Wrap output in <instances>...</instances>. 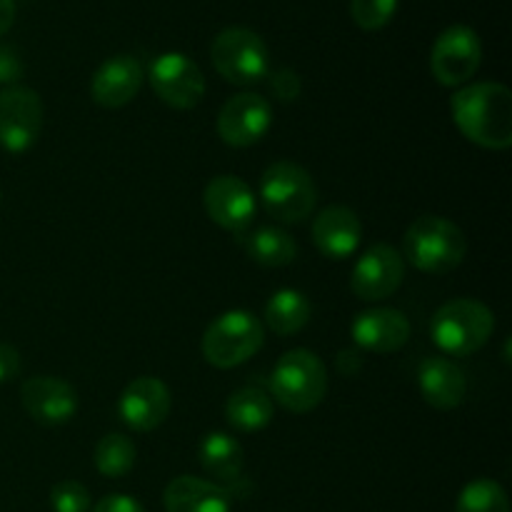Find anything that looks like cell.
Segmentation results:
<instances>
[{"mask_svg": "<svg viewBox=\"0 0 512 512\" xmlns=\"http://www.w3.org/2000/svg\"><path fill=\"white\" fill-rule=\"evenodd\" d=\"M493 330V310L480 300L470 298H458L440 305L433 315V323H430L433 343L453 358L478 353L493 338Z\"/></svg>", "mask_w": 512, "mask_h": 512, "instance_id": "cell-2", "label": "cell"}, {"mask_svg": "<svg viewBox=\"0 0 512 512\" xmlns=\"http://www.w3.org/2000/svg\"><path fill=\"white\" fill-rule=\"evenodd\" d=\"M148 80L155 95L175 110H190L205 98V75L185 53H163L150 63Z\"/></svg>", "mask_w": 512, "mask_h": 512, "instance_id": "cell-10", "label": "cell"}, {"mask_svg": "<svg viewBox=\"0 0 512 512\" xmlns=\"http://www.w3.org/2000/svg\"><path fill=\"white\" fill-rule=\"evenodd\" d=\"M270 393L290 413H310L323 403L328 393V368L310 350H288L275 363L273 375H270Z\"/></svg>", "mask_w": 512, "mask_h": 512, "instance_id": "cell-4", "label": "cell"}, {"mask_svg": "<svg viewBox=\"0 0 512 512\" xmlns=\"http://www.w3.org/2000/svg\"><path fill=\"white\" fill-rule=\"evenodd\" d=\"M398 13V0H350V18L363 30H383Z\"/></svg>", "mask_w": 512, "mask_h": 512, "instance_id": "cell-27", "label": "cell"}, {"mask_svg": "<svg viewBox=\"0 0 512 512\" xmlns=\"http://www.w3.org/2000/svg\"><path fill=\"white\" fill-rule=\"evenodd\" d=\"M143 65L135 55H113L95 70L90 95L103 108H123L143 88Z\"/></svg>", "mask_w": 512, "mask_h": 512, "instance_id": "cell-16", "label": "cell"}, {"mask_svg": "<svg viewBox=\"0 0 512 512\" xmlns=\"http://www.w3.org/2000/svg\"><path fill=\"white\" fill-rule=\"evenodd\" d=\"M20 373V353L8 343H0V385L10 383Z\"/></svg>", "mask_w": 512, "mask_h": 512, "instance_id": "cell-32", "label": "cell"}, {"mask_svg": "<svg viewBox=\"0 0 512 512\" xmlns=\"http://www.w3.org/2000/svg\"><path fill=\"white\" fill-rule=\"evenodd\" d=\"M170 405H173V398H170L168 385L163 380L143 375L123 390L118 400V415L135 433H150L165 423Z\"/></svg>", "mask_w": 512, "mask_h": 512, "instance_id": "cell-13", "label": "cell"}, {"mask_svg": "<svg viewBox=\"0 0 512 512\" xmlns=\"http://www.w3.org/2000/svg\"><path fill=\"white\" fill-rule=\"evenodd\" d=\"M360 238H363V225L355 210L345 205H330L313 220V243L330 260L350 258L358 250Z\"/></svg>", "mask_w": 512, "mask_h": 512, "instance_id": "cell-18", "label": "cell"}, {"mask_svg": "<svg viewBox=\"0 0 512 512\" xmlns=\"http://www.w3.org/2000/svg\"><path fill=\"white\" fill-rule=\"evenodd\" d=\"M25 73V65L20 60L18 50L10 45H0V85H15Z\"/></svg>", "mask_w": 512, "mask_h": 512, "instance_id": "cell-30", "label": "cell"}, {"mask_svg": "<svg viewBox=\"0 0 512 512\" xmlns=\"http://www.w3.org/2000/svg\"><path fill=\"white\" fill-rule=\"evenodd\" d=\"M310 315H313V305H310L308 295L293 288L278 290L265 303V325L283 338L300 333L310 323Z\"/></svg>", "mask_w": 512, "mask_h": 512, "instance_id": "cell-23", "label": "cell"}, {"mask_svg": "<svg viewBox=\"0 0 512 512\" xmlns=\"http://www.w3.org/2000/svg\"><path fill=\"white\" fill-rule=\"evenodd\" d=\"M273 125V108L258 93H238L218 115V135L230 148H250Z\"/></svg>", "mask_w": 512, "mask_h": 512, "instance_id": "cell-12", "label": "cell"}, {"mask_svg": "<svg viewBox=\"0 0 512 512\" xmlns=\"http://www.w3.org/2000/svg\"><path fill=\"white\" fill-rule=\"evenodd\" d=\"M135 455H138V450H135V443L128 435L108 433L105 438L98 440V445H95L93 460L95 468H98V473L103 475V478L118 480L133 470Z\"/></svg>", "mask_w": 512, "mask_h": 512, "instance_id": "cell-25", "label": "cell"}, {"mask_svg": "<svg viewBox=\"0 0 512 512\" xmlns=\"http://www.w3.org/2000/svg\"><path fill=\"white\" fill-rule=\"evenodd\" d=\"M455 512H510L508 493L495 480H473L458 495Z\"/></svg>", "mask_w": 512, "mask_h": 512, "instance_id": "cell-26", "label": "cell"}, {"mask_svg": "<svg viewBox=\"0 0 512 512\" xmlns=\"http://www.w3.org/2000/svg\"><path fill=\"white\" fill-rule=\"evenodd\" d=\"M360 368H363V358H360L358 350H340V355H338L340 373L348 375V378H353V375L360 373Z\"/></svg>", "mask_w": 512, "mask_h": 512, "instance_id": "cell-33", "label": "cell"}, {"mask_svg": "<svg viewBox=\"0 0 512 512\" xmlns=\"http://www.w3.org/2000/svg\"><path fill=\"white\" fill-rule=\"evenodd\" d=\"M215 70L233 85H253L270 70V53L265 40L255 30L233 25L215 35L210 45Z\"/></svg>", "mask_w": 512, "mask_h": 512, "instance_id": "cell-7", "label": "cell"}, {"mask_svg": "<svg viewBox=\"0 0 512 512\" xmlns=\"http://www.w3.org/2000/svg\"><path fill=\"white\" fill-rule=\"evenodd\" d=\"M453 120L470 143L488 150L512 145V93L503 83H473L450 100Z\"/></svg>", "mask_w": 512, "mask_h": 512, "instance_id": "cell-1", "label": "cell"}, {"mask_svg": "<svg viewBox=\"0 0 512 512\" xmlns=\"http://www.w3.org/2000/svg\"><path fill=\"white\" fill-rule=\"evenodd\" d=\"M233 495L218 483L180 475L165 488V512H230Z\"/></svg>", "mask_w": 512, "mask_h": 512, "instance_id": "cell-20", "label": "cell"}, {"mask_svg": "<svg viewBox=\"0 0 512 512\" xmlns=\"http://www.w3.org/2000/svg\"><path fill=\"white\" fill-rule=\"evenodd\" d=\"M405 258L428 275H445L458 268L468 253L463 230L440 215H423L405 230Z\"/></svg>", "mask_w": 512, "mask_h": 512, "instance_id": "cell-3", "label": "cell"}, {"mask_svg": "<svg viewBox=\"0 0 512 512\" xmlns=\"http://www.w3.org/2000/svg\"><path fill=\"white\" fill-rule=\"evenodd\" d=\"M260 200L270 218L278 223H303L318 203V188L303 165L278 160L268 165L260 178Z\"/></svg>", "mask_w": 512, "mask_h": 512, "instance_id": "cell-5", "label": "cell"}, {"mask_svg": "<svg viewBox=\"0 0 512 512\" xmlns=\"http://www.w3.org/2000/svg\"><path fill=\"white\" fill-rule=\"evenodd\" d=\"M270 88L278 95L283 103H290V100H298L300 95V78L295 70L290 68H278L273 75H270Z\"/></svg>", "mask_w": 512, "mask_h": 512, "instance_id": "cell-29", "label": "cell"}, {"mask_svg": "<svg viewBox=\"0 0 512 512\" xmlns=\"http://www.w3.org/2000/svg\"><path fill=\"white\" fill-rule=\"evenodd\" d=\"M265 343V328L248 310H228L208 325L203 335V358L213 368L230 370L248 363Z\"/></svg>", "mask_w": 512, "mask_h": 512, "instance_id": "cell-6", "label": "cell"}, {"mask_svg": "<svg viewBox=\"0 0 512 512\" xmlns=\"http://www.w3.org/2000/svg\"><path fill=\"white\" fill-rule=\"evenodd\" d=\"M20 403L25 413L40 425H63L78 413V393L63 378L35 375L20 388Z\"/></svg>", "mask_w": 512, "mask_h": 512, "instance_id": "cell-15", "label": "cell"}, {"mask_svg": "<svg viewBox=\"0 0 512 512\" xmlns=\"http://www.w3.org/2000/svg\"><path fill=\"white\" fill-rule=\"evenodd\" d=\"M43 130V100L35 90L10 85L0 93V148L28 153Z\"/></svg>", "mask_w": 512, "mask_h": 512, "instance_id": "cell-9", "label": "cell"}, {"mask_svg": "<svg viewBox=\"0 0 512 512\" xmlns=\"http://www.w3.org/2000/svg\"><path fill=\"white\" fill-rule=\"evenodd\" d=\"M350 335L358 348L370 350V353H395L408 343L410 320L395 308L363 310L350 325Z\"/></svg>", "mask_w": 512, "mask_h": 512, "instance_id": "cell-17", "label": "cell"}, {"mask_svg": "<svg viewBox=\"0 0 512 512\" xmlns=\"http://www.w3.org/2000/svg\"><path fill=\"white\" fill-rule=\"evenodd\" d=\"M93 512H145L143 505L138 503L135 498H130V495H105V498H100L98 503H95Z\"/></svg>", "mask_w": 512, "mask_h": 512, "instance_id": "cell-31", "label": "cell"}, {"mask_svg": "<svg viewBox=\"0 0 512 512\" xmlns=\"http://www.w3.org/2000/svg\"><path fill=\"white\" fill-rule=\"evenodd\" d=\"M15 23V0H0V38L13 28Z\"/></svg>", "mask_w": 512, "mask_h": 512, "instance_id": "cell-34", "label": "cell"}, {"mask_svg": "<svg viewBox=\"0 0 512 512\" xmlns=\"http://www.w3.org/2000/svg\"><path fill=\"white\" fill-rule=\"evenodd\" d=\"M245 250L255 263L265 265V268H285L298 258L295 240L275 225H265V228L250 233L245 238Z\"/></svg>", "mask_w": 512, "mask_h": 512, "instance_id": "cell-24", "label": "cell"}, {"mask_svg": "<svg viewBox=\"0 0 512 512\" xmlns=\"http://www.w3.org/2000/svg\"><path fill=\"white\" fill-rule=\"evenodd\" d=\"M418 385L425 403L435 410H453L468 395V378L463 368L448 358H425L418 368Z\"/></svg>", "mask_w": 512, "mask_h": 512, "instance_id": "cell-19", "label": "cell"}, {"mask_svg": "<svg viewBox=\"0 0 512 512\" xmlns=\"http://www.w3.org/2000/svg\"><path fill=\"white\" fill-rule=\"evenodd\" d=\"M50 508L55 512H88L90 493L78 480H60L50 490Z\"/></svg>", "mask_w": 512, "mask_h": 512, "instance_id": "cell-28", "label": "cell"}, {"mask_svg": "<svg viewBox=\"0 0 512 512\" xmlns=\"http://www.w3.org/2000/svg\"><path fill=\"white\" fill-rule=\"evenodd\" d=\"M0 200H3V195H0Z\"/></svg>", "mask_w": 512, "mask_h": 512, "instance_id": "cell-35", "label": "cell"}, {"mask_svg": "<svg viewBox=\"0 0 512 512\" xmlns=\"http://www.w3.org/2000/svg\"><path fill=\"white\" fill-rule=\"evenodd\" d=\"M225 418L240 433H258L273 423V400L260 388L248 385V388H240L230 395L228 403H225Z\"/></svg>", "mask_w": 512, "mask_h": 512, "instance_id": "cell-22", "label": "cell"}, {"mask_svg": "<svg viewBox=\"0 0 512 512\" xmlns=\"http://www.w3.org/2000/svg\"><path fill=\"white\" fill-rule=\"evenodd\" d=\"M200 465H203L205 473L210 478H215L218 483L230 485L228 493L233 495V488L238 483H243V465H245V453L240 448V443L235 438H230L228 433H208L203 438L198 448Z\"/></svg>", "mask_w": 512, "mask_h": 512, "instance_id": "cell-21", "label": "cell"}, {"mask_svg": "<svg viewBox=\"0 0 512 512\" xmlns=\"http://www.w3.org/2000/svg\"><path fill=\"white\" fill-rule=\"evenodd\" d=\"M405 280V258L393 245H373L365 250L350 273V290L360 300L378 303L390 298Z\"/></svg>", "mask_w": 512, "mask_h": 512, "instance_id": "cell-11", "label": "cell"}, {"mask_svg": "<svg viewBox=\"0 0 512 512\" xmlns=\"http://www.w3.org/2000/svg\"><path fill=\"white\" fill-rule=\"evenodd\" d=\"M203 203L213 223L230 233H243L255 218V195L238 175H218L205 185Z\"/></svg>", "mask_w": 512, "mask_h": 512, "instance_id": "cell-14", "label": "cell"}, {"mask_svg": "<svg viewBox=\"0 0 512 512\" xmlns=\"http://www.w3.org/2000/svg\"><path fill=\"white\" fill-rule=\"evenodd\" d=\"M483 60V45L470 25H450L430 50V70L433 78L445 88H458L473 80Z\"/></svg>", "mask_w": 512, "mask_h": 512, "instance_id": "cell-8", "label": "cell"}]
</instances>
